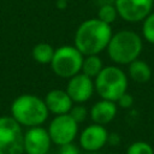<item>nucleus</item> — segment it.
Masks as SVG:
<instances>
[{"label":"nucleus","mask_w":154,"mask_h":154,"mask_svg":"<svg viewBox=\"0 0 154 154\" xmlns=\"http://www.w3.org/2000/svg\"><path fill=\"white\" fill-rule=\"evenodd\" d=\"M65 90L75 103H84L90 100L93 94L95 93L94 79L79 72L73 77L69 78Z\"/></svg>","instance_id":"10"},{"label":"nucleus","mask_w":154,"mask_h":154,"mask_svg":"<svg viewBox=\"0 0 154 154\" xmlns=\"http://www.w3.org/2000/svg\"><path fill=\"white\" fill-rule=\"evenodd\" d=\"M119 142H120V137H119L118 134H109V135H108V141H107V143L114 146V144H119Z\"/></svg>","instance_id":"23"},{"label":"nucleus","mask_w":154,"mask_h":154,"mask_svg":"<svg viewBox=\"0 0 154 154\" xmlns=\"http://www.w3.org/2000/svg\"><path fill=\"white\" fill-rule=\"evenodd\" d=\"M143 49L142 37L132 30H119L112 35L106 48L109 59L117 65H129L140 58Z\"/></svg>","instance_id":"2"},{"label":"nucleus","mask_w":154,"mask_h":154,"mask_svg":"<svg viewBox=\"0 0 154 154\" xmlns=\"http://www.w3.org/2000/svg\"><path fill=\"white\" fill-rule=\"evenodd\" d=\"M126 154H154V149L148 142L135 141L128 147Z\"/></svg>","instance_id":"19"},{"label":"nucleus","mask_w":154,"mask_h":154,"mask_svg":"<svg viewBox=\"0 0 154 154\" xmlns=\"http://www.w3.org/2000/svg\"><path fill=\"white\" fill-rule=\"evenodd\" d=\"M85 154H99V152H85Z\"/></svg>","instance_id":"25"},{"label":"nucleus","mask_w":154,"mask_h":154,"mask_svg":"<svg viewBox=\"0 0 154 154\" xmlns=\"http://www.w3.org/2000/svg\"><path fill=\"white\" fill-rule=\"evenodd\" d=\"M0 154H24V132L12 116L0 117Z\"/></svg>","instance_id":"6"},{"label":"nucleus","mask_w":154,"mask_h":154,"mask_svg":"<svg viewBox=\"0 0 154 154\" xmlns=\"http://www.w3.org/2000/svg\"><path fill=\"white\" fill-rule=\"evenodd\" d=\"M45 103L48 108L49 113H53L55 116L59 114H66L71 111L75 102L70 97L66 90L63 89H52L49 90L45 96Z\"/></svg>","instance_id":"12"},{"label":"nucleus","mask_w":154,"mask_h":154,"mask_svg":"<svg viewBox=\"0 0 154 154\" xmlns=\"http://www.w3.org/2000/svg\"><path fill=\"white\" fill-rule=\"evenodd\" d=\"M52 140L48 130L42 126L28 128L24 132V153L25 154H47L51 149Z\"/></svg>","instance_id":"11"},{"label":"nucleus","mask_w":154,"mask_h":154,"mask_svg":"<svg viewBox=\"0 0 154 154\" xmlns=\"http://www.w3.org/2000/svg\"><path fill=\"white\" fill-rule=\"evenodd\" d=\"M67 5V1H64V0H57V6L59 8H65V6Z\"/></svg>","instance_id":"24"},{"label":"nucleus","mask_w":154,"mask_h":154,"mask_svg":"<svg viewBox=\"0 0 154 154\" xmlns=\"http://www.w3.org/2000/svg\"><path fill=\"white\" fill-rule=\"evenodd\" d=\"M109 154H117V153H109Z\"/></svg>","instance_id":"26"},{"label":"nucleus","mask_w":154,"mask_h":154,"mask_svg":"<svg viewBox=\"0 0 154 154\" xmlns=\"http://www.w3.org/2000/svg\"><path fill=\"white\" fill-rule=\"evenodd\" d=\"M84 55L75 47V45H64L55 49L51 61L52 71L60 78H71L82 70Z\"/></svg>","instance_id":"5"},{"label":"nucleus","mask_w":154,"mask_h":154,"mask_svg":"<svg viewBox=\"0 0 154 154\" xmlns=\"http://www.w3.org/2000/svg\"><path fill=\"white\" fill-rule=\"evenodd\" d=\"M95 91L101 99L117 101L128 91V76L118 66H105L102 71L94 78Z\"/></svg>","instance_id":"4"},{"label":"nucleus","mask_w":154,"mask_h":154,"mask_svg":"<svg viewBox=\"0 0 154 154\" xmlns=\"http://www.w3.org/2000/svg\"><path fill=\"white\" fill-rule=\"evenodd\" d=\"M142 22V38L154 45V11H152Z\"/></svg>","instance_id":"18"},{"label":"nucleus","mask_w":154,"mask_h":154,"mask_svg":"<svg viewBox=\"0 0 154 154\" xmlns=\"http://www.w3.org/2000/svg\"><path fill=\"white\" fill-rule=\"evenodd\" d=\"M112 35L109 24L99 18H89L76 29L73 45L83 55H99L107 48Z\"/></svg>","instance_id":"1"},{"label":"nucleus","mask_w":154,"mask_h":154,"mask_svg":"<svg viewBox=\"0 0 154 154\" xmlns=\"http://www.w3.org/2000/svg\"><path fill=\"white\" fill-rule=\"evenodd\" d=\"M48 114L45 100L34 94H22L11 103V116L22 126H41L47 120Z\"/></svg>","instance_id":"3"},{"label":"nucleus","mask_w":154,"mask_h":154,"mask_svg":"<svg viewBox=\"0 0 154 154\" xmlns=\"http://www.w3.org/2000/svg\"><path fill=\"white\" fill-rule=\"evenodd\" d=\"M69 114L79 124V123H83L87 119V117L89 116V111L83 103H76V105L72 106Z\"/></svg>","instance_id":"20"},{"label":"nucleus","mask_w":154,"mask_h":154,"mask_svg":"<svg viewBox=\"0 0 154 154\" xmlns=\"http://www.w3.org/2000/svg\"><path fill=\"white\" fill-rule=\"evenodd\" d=\"M118 16L129 23L142 22L154 7V0H114Z\"/></svg>","instance_id":"8"},{"label":"nucleus","mask_w":154,"mask_h":154,"mask_svg":"<svg viewBox=\"0 0 154 154\" xmlns=\"http://www.w3.org/2000/svg\"><path fill=\"white\" fill-rule=\"evenodd\" d=\"M118 11L114 6V4H105L102 6H100L99 11H97V18L109 25H112V23H114L118 18Z\"/></svg>","instance_id":"17"},{"label":"nucleus","mask_w":154,"mask_h":154,"mask_svg":"<svg viewBox=\"0 0 154 154\" xmlns=\"http://www.w3.org/2000/svg\"><path fill=\"white\" fill-rule=\"evenodd\" d=\"M103 67H105L103 66V63H102L101 58L97 54H94V55H84L81 72L94 79L102 71Z\"/></svg>","instance_id":"16"},{"label":"nucleus","mask_w":154,"mask_h":154,"mask_svg":"<svg viewBox=\"0 0 154 154\" xmlns=\"http://www.w3.org/2000/svg\"><path fill=\"white\" fill-rule=\"evenodd\" d=\"M129 77L137 83H146L152 78V69L148 63L141 59H136L135 61L128 65Z\"/></svg>","instance_id":"14"},{"label":"nucleus","mask_w":154,"mask_h":154,"mask_svg":"<svg viewBox=\"0 0 154 154\" xmlns=\"http://www.w3.org/2000/svg\"><path fill=\"white\" fill-rule=\"evenodd\" d=\"M117 111L118 106L114 101L101 99L91 106L89 109V117L93 123L105 126L116 118Z\"/></svg>","instance_id":"13"},{"label":"nucleus","mask_w":154,"mask_h":154,"mask_svg":"<svg viewBox=\"0 0 154 154\" xmlns=\"http://www.w3.org/2000/svg\"><path fill=\"white\" fill-rule=\"evenodd\" d=\"M108 135L103 125L93 123L81 131L78 137L79 147L84 152H99L107 144Z\"/></svg>","instance_id":"9"},{"label":"nucleus","mask_w":154,"mask_h":154,"mask_svg":"<svg viewBox=\"0 0 154 154\" xmlns=\"http://www.w3.org/2000/svg\"><path fill=\"white\" fill-rule=\"evenodd\" d=\"M58 154H81V150L72 142V143H67V144L60 146L59 150H58Z\"/></svg>","instance_id":"22"},{"label":"nucleus","mask_w":154,"mask_h":154,"mask_svg":"<svg viewBox=\"0 0 154 154\" xmlns=\"http://www.w3.org/2000/svg\"><path fill=\"white\" fill-rule=\"evenodd\" d=\"M54 52H55V49L52 45H49L47 42H40L34 46V48L31 51V55L36 63L46 65V64H51Z\"/></svg>","instance_id":"15"},{"label":"nucleus","mask_w":154,"mask_h":154,"mask_svg":"<svg viewBox=\"0 0 154 154\" xmlns=\"http://www.w3.org/2000/svg\"><path fill=\"white\" fill-rule=\"evenodd\" d=\"M64 1H70V0H64Z\"/></svg>","instance_id":"27"},{"label":"nucleus","mask_w":154,"mask_h":154,"mask_svg":"<svg viewBox=\"0 0 154 154\" xmlns=\"http://www.w3.org/2000/svg\"><path fill=\"white\" fill-rule=\"evenodd\" d=\"M134 102H135V100H134V96L130 94V93H124L117 101H116V103H117V106H119L120 108H125V109H128V108H130V107H132V105H134Z\"/></svg>","instance_id":"21"},{"label":"nucleus","mask_w":154,"mask_h":154,"mask_svg":"<svg viewBox=\"0 0 154 154\" xmlns=\"http://www.w3.org/2000/svg\"><path fill=\"white\" fill-rule=\"evenodd\" d=\"M47 130L52 143L60 147L72 143L76 140L78 135V123L69 113L59 114L51 120Z\"/></svg>","instance_id":"7"}]
</instances>
